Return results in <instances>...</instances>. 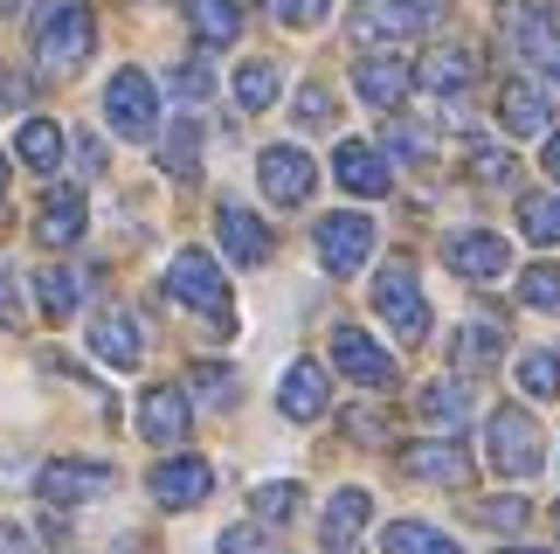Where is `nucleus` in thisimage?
Here are the masks:
<instances>
[{
    "label": "nucleus",
    "mask_w": 560,
    "mask_h": 554,
    "mask_svg": "<svg viewBox=\"0 0 560 554\" xmlns=\"http://www.w3.org/2000/svg\"><path fill=\"white\" fill-rule=\"evenodd\" d=\"M91 49H97V14L83 8V0H49V8L35 14V62L77 70Z\"/></svg>",
    "instance_id": "f257e3e1"
},
{
    "label": "nucleus",
    "mask_w": 560,
    "mask_h": 554,
    "mask_svg": "<svg viewBox=\"0 0 560 554\" xmlns=\"http://www.w3.org/2000/svg\"><path fill=\"white\" fill-rule=\"evenodd\" d=\"M499 21H505V42L520 49V62H533L540 77L560 83V14H553V0H499Z\"/></svg>",
    "instance_id": "f03ea898"
},
{
    "label": "nucleus",
    "mask_w": 560,
    "mask_h": 554,
    "mask_svg": "<svg viewBox=\"0 0 560 554\" xmlns=\"http://www.w3.org/2000/svg\"><path fill=\"white\" fill-rule=\"evenodd\" d=\"M166 298H174V305L208 312L214 326L229 333V277H222V264H214L208 250H180V257L166 264Z\"/></svg>",
    "instance_id": "7ed1b4c3"
},
{
    "label": "nucleus",
    "mask_w": 560,
    "mask_h": 554,
    "mask_svg": "<svg viewBox=\"0 0 560 554\" xmlns=\"http://www.w3.org/2000/svg\"><path fill=\"white\" fill-rule=\"evenodd\" d=\"M104 118H112L118 139H153L160 132V83L139 70V62H125V70L104 83Z\"/></svg>",
    "instance_id": "20e7f679"
},
{
    "label": "nucleus",
    "mask_w": 560,
    "mask_h": 554,
    "mask_svg": "<svg viewBox=\"0 0 560 554\" xmlns=\"http://www.w3.org/2000/svg\"><path fill=\"white\" fill-rule=\"evenodd\" d=\"M374 312L395 326V339H429V298H422V285H416V270H408V257H395V264H381L374 270Z\"/></svg>",
    "instance_id": "39448f33"
},
{
    "label": "nucleus",
    "mask_w": 560,
    "mask_h": 554,
    "mask_svg": "<svg viewBox=\"0 0 560 554\" xmlns=\"http://www.w3.org/2000/svg\"><path fill=\"white\" fill-rule=\"evenodd\" d=\"M485 451H491V472H505V478H533V472H540V458H547V451H540V423H533L520 402L491 416Z\"/></svg>",
    "instance_id": "423d86ee"
},
{
    "label": "nucleus",
    "mask_w": 560,
    "mask_h": 554,
    "mask_svg": "<svg viewBox=\"0 0 560 554\" xmlns=\"http://www.w3.org/2000/svg\"><path fill=\"white\" fill-rule=\"evenodd\" d=\"M443 21V0H360L353 8V42H408Z\"/></svg>",
    "instance_id": "0eeeda50"
},
{
    "label": "nucleus",
    "mask_w": 560,
    "mask_h": 554,
    "mask_svg": "<svg viewBox=\"0 0 560 554\" xmlns=\"http://www.w3.org/2000/svg\"><path fill=\"white\" fill-rule=\"evenodd\" d=\"M312 243H318V264H326L332 277H353L360 264L374 257V222L353 216V208H339V216H318Z\"/></svg>",
    "instance_id": "6e6552de"
},
{
    "label": "nucleus",
    "mask_w": 560,
    "mask_h": 554,
    "mask_svg": "<svg viewBox=\"0 0 560 554\" xmlns=\"http://www.w3.org/2000/svg\"><path fill=\"white\" fill-rule=\"evenodd\" d=\"M35 493L42 506H83L97 493H112V464H91V458H49L35 472Z\"/></svg>",
    "instance_id": "1a4fd4ad"
},
{
    "label": "nucleus",
    "mask_w": 560,
    "mask_h": 554,
    "mask_svg": "<svg viewBox=\"0 0 560 554\" xmlns=\"http://www.w3.org/2000/svg\"><path fill=\"white\" fill-rule=\"evenodd\" d=\"M332 368L347 381H360V389H395V381H401L395 354H381L360 326H332Z\"/></svg>",
    "instance_id": "9d476101"
},
{
    "label": "nucleus",
    "mask_w": 560,
    "mask_h": 554,
    "mask_svg": "<svg viewBox=\"0 0 560 554\" xmlns=\"http://www.w3.org/2000/svg\"><path fill=\"white\" fill-rule=\"evenodd\" d=\"M416 83L429 97H443V104L470 97V83H478V49H470V42H443V49H429L416 62Z\"/></svg>",
    "instance_id": "9b49d317"
},
{
    "label": "nucleus",
    "mask_w": 560,
    "mask_h": 554,
    "mask_svg": "<svg viewBox=\"0 0 560 554\" xmlns=\"http://www.w3.org/2000/svg\"><path fill=\"white\" fill-rule=\"evenodd\" d=\"M256 181H264V195H270L277 208H298V201H312L318 166L298 153V146H264V160H256Z\"/></svg>",
    "instance_id": "f8f14e48"
},
{
    "label": "nucleus",
    "mask_w": 560,
    "mask_h": 554,
    "mask_svg": "<svg viewBox=\"0 0 560 554\" xmlns=\"http://www.w3.org/2000/svg\"><path fill=\"white\" fill-rule=\"evenodd\" d=\"M443 264L457 277H470V285H491V277H505L512 250H505V236H491V229H450Z\"/></svg>",
    "instance_id": "ddd939ff"
},
{
    "label": "nucleus",
    "mask_w": 560,
    "mask_h": 554,
    "mask_svg": "<svg viewBox=\"0 0 560 554\" xmlns=\"http://www.w3.org/2000/svg\"><path fill=\"white\" fill-rule=\"evenodd\" d=\"M187 423H194L187 389H145V395H139V437H145V443L180 451V443H187Z\"/></svg>",
    "instance_id": "4468645a"
},
{
    "label": "nucleus",
    "mask_w": 560,
    "mask_h": 554,
    "mask_svg": "<svg viewBox=\"0 0 560 554\" xmlns=\"http://www.w3.org/2000/svg\"><path fill=\"white\" fill-rule=\"evenodd\" d=\"M353 91L368 97L374 112H401L408 91H416V62H408V56H368L353 70Z\"/></svg>",
    "instance_id": "2eb2a0df"
},
{
    "label": "nucleus",
    "mask_w": 560,
    "mask_h": 554,
    "mask_svg": "<svg viewBox=\"0 0 560 554\" xmlns=\"http://www.w3.org/2000/svg\"><path fill=\"white\" fill-rule=\"evenodd\" d=\"M332 181L347 187V195H360V201H381L387 187H395V174H387V160L374 153L368 139H339V153H332Z\"/></svg>",
    "instance_id": "dca6fc26"
},
{
    "label": "nucleus",
    "mask_w": 560,
    "mask_h": 554,
    "mask_svg": "<svg viewBox=\"0 0 560 554\" xmlns=\"http://www.w3.org/2000/svg\"><path fill=\"white\" fill-rule=\"evenodd\" d=\"M326 402H332V381L318 360H291L284 381H277V409H284L291 423H318L326 416Z\"/></svg>",
    "instance_id": "f3484780"
},
{
    "label": "nucleus",
    "mask_w": 560,
    "mask_h": 554,
    "mask_svg": "<svg viewBox=\"0 0 560 554\" xmlns=\"http://www.w3.org/2000/svg\"><path fill=\"white\" fill-rule=\"evenodd\" d=\"M214 493V472H208V458H166V464H153V499L160 506H201Z\"/></svg>",
    "instance_id": "a211bd4d"
},
{
    "label": "nucleus",
    "mask_w": 560,
    "mask_h": 554,
    "mask_svg": "<svg viewBox=\"0 0 560 554\" xmlns=\"http://www.w3.org/2000/svg\"><path fill=\"white\" fill-rule=\"evenodd\" d=\"M547 118H553V97L540 91V83L520 77V83H505V91H499V125H505L512 139H540Z\"/></svg>",
    "instance_id": "6ab92c4d"
},
{
    "label": "nucleus",
    "mask_w": 560,
    "mask_h": 554,
    "mask_svg": "<svg viewBox=\"0 0 560 554\" xmlns=\"http://www.w3.org/2000/svg\"><path fill=\"white\" fill-rule=\"evenodd\" d=\"M91 354L104 360V368H139L145 360V339H139V319L132 312H97V326H91Z\"/></svg>",
    "instance_id": "aec40b11"
},
{
    "label": "nucleus",
    "mask_w": 560,
    "mask_h": 554,
    "mask_svg": "<svg viewBox=\"0 0 560 554\" xmlns=\"http://www.w3.org/2000/svg\"><path fill=\"white\" fill-rule=\"evenodd\" d=\"M83 187H49V201L35 208V236L49 243V250H70L77 236H83Z\"/></svg>",
    "instance_id": "412c9836"
},
{
    "label": "nucleus",
    "mask_w": 560,
    "mask_h": 554,
    "mask_svg": "<svg viewBox=\"0 0 560 554\" xmlns=\"http://www.w3.org/2000/svg\"><path fill=\"white\" fill-rule=\"evenodd\" d=\"M368 513H374V499L360 493V485H347V493H332V506H326V527H318V547H326V554H353V541H360V527H368Z\"/></svg>",
    "instance_id": "4be33fe9"
},
{
    "label": "nucleus",
    "mask_w": 560,
    "mask_h": 554,
    "mask_svg": "<svg viewBox=\"0 0 560 554\" xmlns=\"http://www.w3.org/2000/svg\"><path fill=\"white\" fill-rule=\"evenodd\" d=\"M214 229H222V250H229L235 264H264L270 257V229L256 222L243 201H222V208H214Z\"/></svg>",
    "instance_id": "5701e85b"
},
{
    "label": "nucleus",
    "mask_w": 560,
    "mask_h": 554,
    "mask_svg": "<svg viewBox=\"0 0 560 554\" xmlns=\"http://www.w3.org/2000/svg\"><path fill=\"white\" fill-rule=\"evenodd\" d=\"M408 478H429V485H464L470 478V458L457 443H408Z\"/></svg>",
    "instance_id": "b1692460"
},
{
    "label": "nucleus",
    "mask_w": 560,
    "mask_h": 554,
    "mask_svg": "<svg viewBox=\"0 0 560 554\" xmlns=\"http://www.w3.org/2000/svg\"><path fill=\"white\" fill-rule=\"evenodd\" d=\"M416 416L429 423V430H464V416H470V395L457 389V381H429V389L416 395Z\"/></svg>",
    "instance_id": "393cba45"
},
{
    "label": "nucleus",
    "mask_w": 560,
    "mask_h": 554,
    "mask_svg": "<svg viewBox=\"0 0 560 554\" xmlns=\"http://www.w3.org/2000/svg\"><path fill=\"white\" fill-rule=\"evenodd\" d=\"M14 153H21V166H35V174H56L62 166V125L56 118H28L21 139H14Z\"/></svg>",
    "instance_id": "a878e982"
},
{
    "label": "nucleus",
    "mask_w": 560,
    "mask_h": 554,
    "mask_svg": "<svg viewBox=\"0 0 560 554\" xmlns=\"http://www.w3.org/2000/svg\"><path fill=\"white\" fill-rule=\"evenodd\" d=\"M187 28L222 49V42L243 35V8H235V0H187Z\"/></svg>",
    "instance_id": "bb28decb"
},
{
    "label": "nucleus",
    "mask_w": 560,
    "mask_h": 554,
    "mask_svg": "<svg viewBox=\"0 0 560 554\" xmlns=\"http://www.w3.org/2000/svg\"><path fill=\"white\" fill-rule=\"evenodd\" d=\"M77 298H83V270L49 264V270L35 277V305H42V319H70V312H77Z\"/></svg>",
    "instance_id": "cd10ccee"
},
{
    "label": "nucleus",
    "mask_w": 560,
    "mask_h": 554,
    "mask_svg": "<svg viewBox=\"0 0 560 554\" xmlns=\"http://www.w3.org/2000/svg\"><path fill=\"white\" fill-rule=\"evenodd\" d=\"M277 91H284V70H277V62H243V70H235V104H243V112H270L277 104Z\"/></svg>",
    "instance_id": "c85d7f7f"
},
{
    "label": "nucleus",
    "mask_w": 560,
    "mask_h": 554,
    "mask_svg": "<svg viewBox=\"0 0 560 554\" xmlns=\"http://www.w3.org/2000/svg\"><path fill=\"white\" fill-rule=\"evenodd\" d=\"M499 326H464L457 339H450V360H457V374H485V368H499Z\"/></svg>",
    "instance_id": "c756f323"
},
{
    "label": "nucleus",
    "mask_w": 560,
    "mask_h": 554,
    "mask_svg": "<svg viewBox=\"0 0 560 554\" xmlns=\"http://www.w3.org/2000/svg\"><path fill=\"white\" fill-rule=\"evenodd\" d=\"M381 554H464L450 534H436V527H422V520H395L381 534Z\"/></svg>",
    "instance_id": "7c9ffc66"
},
{
    "label": "nucleus",
    "mask_w": 560,
    "mask_h": 554,
    "mask_svg": "<svg viewBox=\"0 0 560 554\" xmlns=\"http://www.w3.org/2000/svg\"><path fill=\"white\" fill-rule=\"evenodd\" d=\"M520 236L540 250L560 243V195H520Z\"/></svg>",
    "instance_id": "2f4dec72"
},
{
    "label": "nucleus",
    "mask_w": 560,
    "mask_h": 554,
    "mask_svg": "<svg viewBox=\"0 0 560 554\" xmlns=\"http://www.w3.org/2000/svg\"><path fill=\"white\" fill-rule=\"evenodd\" d=\"M464 166H470V174H478L485 187H505L512 174H520V160H512L505 146H485V139H470V146H464Z\"/></svg>",
    "instance_id": "473e14b6"
},
{
    "label": "nucleus",
    "mask_w": 560,
    "mask_h": 554,
    "mask_svg": "<svg viewBox=\"0 0 560 554\" xmlns=\"http://www.w3.org/2000/svg\"><path fill=\"white\" fill-rule=\"evenodd\" d=\"M256 520H270V527H284L291 513H298V506H305V493H298V485L291 478H270V485H256Z\"/></svg>",
    "instance_id": "72a5a7b5"
},
{
    "label": "nucleus",
    "mask_w": 560,
    "mask_h": 554,
    "mask_svg": "<svg viewBox=\"0 0 560 554\" xmlns=\"http://www.w3.org/2000/svg\"><path fill=\"white\" fill-rule=\"evenodd\" d=\"M520 389H526V395H540V402L560 395V354H553V347H540V354H526V360H520Z\"/></svg>",
    "instance_id": "f704fd0d"
},
{
    "label": "nucleus",
    "mask_w": 560,
    "mask_h": 554,
    "mask_svg": "<svg viewBox=\"0 0 560 554\" xmlns=\"http://www.w3.org/2000/svg\"><path fill=\"white\" fill-rule=\"evenodd\" d=\"M194 153H201V125H194V118H180L174 132H166V174L194 181Z\"/></svg>",
    "instance_id": "c9c22d12"
},
{
    "label": "nucleus",
    "mask_w": 560,
    "mask_h": 554,
    "mask_svg": "<svg viewBox=\"0 0 560 554\" xmlns=\"http://www.w3.org/2000/svg\"><path fill=\"white\" fill-rule=\"evenodd\" d=\"M291 112H298V125H305V132H326V125H332V91H326V83H298Z\"/></svg>",
    "instance_id": "e433bc0d"
},
{
    "label": "nucleus",
    "mask_w": 560,
    "mask_h": 554,
    "mask_svg": "<svg viewBox=\"0 0 560 554\" xmlns=\"http://www.w3.org/2000/svg\"><path fill=\"white\" fill-rule=\"evenodd\" d=\"M387 153H401V160H416V166H429V160H436V139H429L422 125H408V118H395V125H387Z\"/></svg>",
    "instance_id": "4c0bfd02"
},
{
    "label": "nucleus",
    "mask_w": 560,
    "mask_h": 554,
    "mask_svg": "<svg viewBox=\"0 0 560 554\" xmlns=\"http://www.w3.org/2000/svg\"><path fill=\"white\" fill-rule=\"evenodd\" d=\"M520 298H526V305H560V270L553 264H533L520 277Z\"/></svg>",
    "instance_id": "58836bf2"
},
{
    "label": "nucleus",
    "mask_w": 560,
    "mask_h": 554,
    "mask_svg": "<svg viewBox=\"0 0 560 554\" xmlns=\"http://www.w3.org/2000/svg\"><path fill=\"white\" fill-rule=\"evenodd\" d=\"M526 513H533L526 499H485V506H478V520H485V527H499V534H512V527H526Z\"/></svg>",
    "instance_id": "ea45409f"
},
{
    "label": "nucleus",
    "mask_w": 560,
    "mask_h": 554,
    "mask_svg": "<svg viewBox=\"0 0 560 554\" xmlns=\"http://www.w3.org/2000/svg\"><path fill=\"white\" fill-rule=\"evenodd\" d=\"M326 14H332V0H277V21H284V28H318Z\"/></svg>",
    "instance_id": "a19ab883"
},
{
    "label": "nucleus",
    "mask_w": 560,
    "mask_h": 554,
    "mask_svg": "<svg viewBox=\"0 0 560 554\" xmlns=\"http://www.w3.org/2000/svg\"><path fill=\"white\" fill-rule=\"evenodd\" d=\"M187 381H194V389H208L214 402H235V374H229V368H208V360H194Z\"/></svg>",
    "instance_id": "79ce46f5"
},
{
    "label": "nucleus",
    "mask_w": 560,
    "mask_h": 554,
    "mask_svg": "<svg viewBox=\"0 0 560 554\" xmlns=\"http://www.w3.org/2000/svg\"><path fill=\"white\" fill-rule=\"evenodd\" d=\"M174 91H180L187 104H201V97H214V77L201 70V62H180V70H174Z\"/></svg>",
    "instance_id": "37998d69"
},
{
    "label": "nucleus",
    "mask_w": 560,
    "mask_h": 554,
    "mask_svg": "<svg viewBox=\"0 0 560 554\" xmlns=\"http://www.w3.org/2000/svg\"><path fill=\"white\" fill-rule=\"evenodd\" d=\"M214 554H270V541H264V527H229L214 541Z\"/></svg>",
    "instance_id": "c03bdc74"
},
{
    "label": "nucleus",
    "mask_w": 560,
    "mask_h": 554,
    "mask_svg": "<svg viewBox=\"0 0 560 554\" xmlns=\"http://www.w3.org/2000/svg\"><path fill=\"white\" fill-rule=\"evenodd\" d=\"M0 554H42V547H35L28 534H21L14 520H0Z\"/></svg>",
    "instance_id": "a18cd8bd"
},
{
    "label": "nucleus",
    "mask_w": 560,
    "mask_h": 554,
    "mask_svg": "<svg viewBox=\"0 0 560 554\" xmlns=\"http://www.w3.org/2000/svg\"><path fill=\"white\" fill-rule=\"evenodd\" d=\"M0 326H21V312H14V270L0 264Z\"/></svg>",
    "instance_id": "49530a36"
},
{
    "label": "nucleus",
    "mask_w": 560,
    "mask_h": 554,
    "mask_svg": "<svg viewBox=\"0 0 560 554\" xmlns=\"http://www.w3.org/2000/svg\"><path fill=\"white\" fill-rule=\"evenodd\" d=\"M77 160L91 166V174H104V139H97V132H83V139H77Z\"/></svg>",
    "instance_id": "de8ad7c7"
},
{
    "label": "nucleus",
    "mask_w": 560,
    "mask_h": 554,
    "mask_svg": "<svg viewBox=\"0 0 560 554\" xmlns=\"http://www.w3.org/2000/svg\"><path fill=\"white\" fill-rule=\"evenodd\" d=\"M547 174L560 181V132H547Z\"/></svg>",
    "instance_id": "09e8293b"
},
{
    "label": "nucleus",
    "mask_w": 560,
    "mask_h": 554,
    "mask_svg": "<svg viewBox=\"0 0 560 554\" xmlns=\"http://www.w3.org/2000/svg\"><path fill=\"white\" fill-rule=\"evenodd\" d=\"M8 97H14V83H0V118H8Z\"/></svg>",
    "instance_id": "8fccbe9b"
},
{
    "label": "nucleus",
    "mask_w": 560,
    "mask_h": 554,
    "mask_svg": "<svg viewBox=\"0 0 560 554\" xmlns=\"http://www.w3.org/2000/svg\"><path fill=\"white\" fill-rule=\"evenodd\" d=\"M0 201H8V160H0Z\"/></svg>",
    "instance_id": "3c124183"
},
{
    "label": "nucleus",
    "mask_w": 560,
    "mask_h": 554,
    "mask_svg": "<svg viewBox=\"0 0 560 554\" xmlns=\"http://www.w3.org/2000/svg\"><path fill=\"white\" fill-rule=\"evenodd\" d=\"M505 554H547V547H505Z\"/></svg>",
    "instance_id": "603ef678"
},
{
    "label": "nucleus",
    "mask_w": 560,
    "mask_h": 554,
    "mask_svg": "<svg viewBox=\"0 0 560 554\" xmlns=\"http://www.w3.org/2000/svg\"><path fill=\"white\" fill-rule=\"evenodd\" d=\"M14 8H21V0H0V14H14Z\"/></svg>",
    "instance_id": "864d4df0"
},
{
    "label": "nucleus",
    "mask_w": 560,
    "mask_h": 554,
    "mask_svg": "<svg viewBox=\"0 0 560 554\" xmlns=\"http://www.w3.org/2000/svg\"><path fill=\"white\" fill-rule=\"evenodd\" d=\"M553 527H560V506H553Z\"/></svg>",
    "instance_id": "5fc2aeb1"
}]
</instances>
